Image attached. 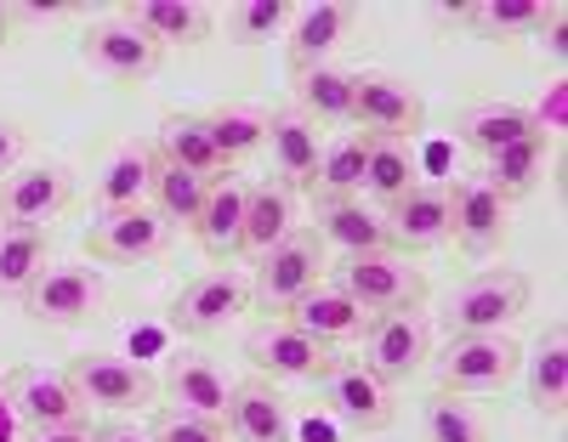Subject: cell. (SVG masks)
Here are the masks:
<instances>
[{"instance_id": "obj_48", "label": "cell", "mask_w": 568, "mask_h": 442, "mask_svg": "<svg viewBox=\"0 0 568 442\" xmlns=\"http://www.w3.org/2000/svg\"><path fill=\"white\" fill-rule=\"evenodd\" d=\"M12 420H18V414H12V403H7V386H0V442H18V436H12Z\"/></svg>"}, {"instance_id": "obj_44", "label": "cell", "mask_w": 568, "mask_h": 442, "mask_svg": "<svg viewBox=\"0 0 568 442\" xmlns=\"http://www.w3.org/2000/svg\"><path fill=\"white\" fill-rule=\"evenodd\" d=\"M540 45H546V52L562 63V52H568V18H562V7H546V18H540Z\"/></svg>"}, {"instance_id": "obj_1", "label": "cell", "mask_w": 568, "mask_h": 442, "mask_svg": "<svg viewBox=\"0 0 568 442\" xmlns=\"http://www.w3.org/2000/svg\"><path fill=\"white\" fill-rule=\"evenodd\" d=\"M529 301H535L529 273L489 267V273H471L466 284L449 289L444 323H449V335H506L517 318L529 312Z\"/></svg>"}, {"instance_id": "obj_47", "label": "cell", "mask_w": 568, "mask_h": 442, "mask_svg": "<svg viewBox=\"0 0 568 442\" xmlns=\"http://www.w3.org/2000/svg\"><path fill=\"white\" fill-rule=\"evenodd\" d=\"M98 442H154V431H149V425H125V420H120V425H103V431H98Z\"/></svg>"}, {"instance_id": "obj_40", "label": "cell", "mask_w": 568, "mask_h": 442, "mask_svg": "<svg viewBox=\"0 0 568 442\" xmlns=\"http://www.w3.org/2000/svg\"><path fill=\"white\" fill-rule=\"evenodd\" d=\"M420 431H426V442H489L484 414L471 403H460V398H449V391H438V398L426 403Z\"/></svg>"}, {"instance_id": "obj_34", "label": "cell", "mask_w": 568, "mask_h": 442, "mask_svg": "<svg viewBox=\"0 0 568 442\" xmlns=\"http://www.w3.org/2000/svg\"><path fill=\"white\" fill-rule=\"evenodd\" d=\"M296 205H291V187H278V182H262L251 187V205H245V233H240V250L251 256H267L278 238H291L296 227Z\"/></svg>"}, {"instance_id": "obj_36", "label": "cell", "mask_w": 568, "mask_h": 442, "mask_svg": "<svg viewBox=\"0 0 568 442\" xmlns=\"http://www.w3.org/2000/svg\"><path fill=\"white\" fill-rule=\"evenodd\" d=\"M211 142H216V154L233 165V160H245L256 154V147H267V109H251V103H222L211 114H200Z\"/></svg>"}, {"instance_id": "obj_23", "label": "cell", "mask_w": 568, "mask_h": 442, "mask_svg": "<svg viewBox=\"0 0 568 442\" xmlns=\"http://www.w3.org/2000/svg\"><path fill=\"white\" fill-rule=\"evenodd\" d=\"M154 154H160V165L194 171V176H205V182L233 176V165L216 154V142H211V131H205L200 114H171V120L160 125V136H154Z\"/></svg>"}, {"instance_id": "obj_5", "label": "cell", "mask_w": 568, "mask_h": 442, "mask_svg": "<svg viewBox=\"0 0 568 442\" xmlns=\"http://www.w3.org/2000/svg\"><path fill=\"white\" fill-rule=\"evenodd\" d=\"M353 125L364 136L415 142V131L426 125V103L409 80H398L387 69H364V74H353Z\"/></svg>"}, {"instance_id": "obj_4", "label": "cell", "mask_w": 568, "mask_h": 442, "mask_svg": "<svg viewBox=\"0 0 568 442\" xmlns=\"http://www.w3.org/2000/svg\"><path fill=\"white\" fill-rule=\"evenodd\" d=\"M324 273V244L318 233H291V238H278L267 256H256V284H251V301L267 307V312H291L302 295Z\"/></svg>"}, {"instance_id": "obj_22", "label": "cell", "mask_w": 568, "mask_h": 442, "mask_svg": "<svg viewBox=\"0 0 568 442\" xmlns=\"http://www.w3.org/2000/svg\"><path fill=\"white\" fill-rule=\"evenodd\" d=\"M120 18L136 23L160 52L165 45H205L211 40V7H200V0H136Z\"/></svg>"}, {"instance_id": "obj_35", "label": "cell", "mask_w": 568, "mask_h": 442, "mask_svg": "<svg viewBox=\"0 0 568 442\" xmlns=\"http://www.w3.org/2000/svg\"><path fill=\"white\" fill-rule=\"evenodd\" d=\"M45 233H29V227H0V301H23L29 284L52 267L45 261Z\"/></svg>"}, {"instance_id": "obj_28", "label": "cell", "mask_w": 568, "mask_h": 442, "mask_svg": "<svg viewBox=\"0 0 568 442\" xmlns=\"http://www.w3.org/2000/svg\"><path fill=\"white\" fill-rule=\"evenodd\" d=\"M245 205H251V182H240V176H222V182H211V193H205V210H200V222H194V238L205 244L211 256L240 250V233H245Z\"/></svg>"}, {"instance_id": "obj_9", "label": "cell", "mask_w": 568, "mask_h": 442, "mask_svg": "<svg viewBox=\"0 0 568 442\" xmlns=\"http://www.w3.org/2000/svg\"><path fill=\"white\" fill-rule=\"evenodd\" d=\"M382 222H387V244L398 256L438 250L449 238V222H455V193L444 182H415L398 205L382 210Z\"/></svg>"}, {"instance_id": "obj_43", "label": "cell", "mask_w": 568, "mask_h": 442, "mask_svg": "<svg viewBox=\"0 0 568 442\" xmlns=\"http://www.w3.org/2000/svg\"><path fill=\"white\" fill-rule=\"evenodd\" d=\"M7 12H12V23H18V18H23V23H52V18H69L63 0H7Z\"/></svg>"}, {"instance_id": "obj_29", "label": "cell", "mask_w": 568, "mask_h": 442, "mask_svg": "<svg viewBox=\"0 0 568 442\" xmlns=\"http://www.w3.org/2000/svg\"><path fill=\"white\" fill-rule=\"evenodd\" d=\"M420 182V165H415V142H398V136H369V160H364V199L375 205H398L404 193Z\"/></svg>"}, {"instance_id": "obj_17", "label": "cell", "mask_w": 568, "mask_h": 442, "mask_svg": "<svg viewBox=\"0 0 568 442\" xmlns=\"http://www.w3.org/2000/svg\"><path fill=\"white\" fill-rule=\"evenodd\" d=\"M455 193V222H449V238L460 244L466 256H489L506 244V227H511V205L500 199V193L484 182V176H471Z\"/></svg>"}, {"instance_id": "obj_39", "label": "cell", "mask_w": 568, "mask_h": 442, "mask_svg": "<svg viewBox=\"0 0 568 442\" xmlns=\"http://www.w3.org/2000/svg\"><path fill=\"white\" fill-rule=\"evenodd\" d=\"M291 0H240V7H227V40L233 45H267L291 29Z\"/></svg>"}, {"instance_id": "obj_42", "label": "cell", "mask_w": 568, "mask_h": 442, "mask_svg": "<svg viewBox=\"0 0 568 442\" xmlns=\"http://www.w3.org/2000/svg\"><path fill=\"white\" fill-rule=\"evenodd\" d=\"M529 125H535V136H562L568 131V80L557 74L540 96H535V109H529Z\"/></svg>"}, {"instance_id": "obj_19", "label": "cell", "mask_w": 568, "mask_h": 442, "mask_svg": "<svg viewBox=\"0 0 568 442\" xmlns=\"http://www.w3.org/2000/svg\"><path fill=\"white\" fill-rule=\"evenodd\" d=\"M233 442H291V409L267 380H240L222 414Z\"/></svg>"}, {"instance_id": "obj_37", "label": "cell", "mask_w": 568, "mask_h": 442, "mask_svg": "<svg viewBox=\"0 0 568 442\" xmlns=\"http://www.w3.org/2000/svg\"><path fill=\"white\" fill-rule=\"evenodd\" d=\"M455 18L466 29H478L484 40H506V34H535L546 7L540 0H478V7H460Z\"/></svg>"}, {"instance_id": "obj_16", "label": "cell", "mask_w": 568, "mask_h": 442, "mask_svg": "<svg viewBox=\"0 0 568 442\" xmlns=\"http://www.w3.org/2000/svg\"><path fill=\"white\" fill-rule=\"evenodd\" d=\"M7 403H12V414H18L29 431H52V425L85 420L80 391L69 386V374H52V369H12Z\"/></svg>"}, {"instance_id": "obj_8", "label": "cell", "mask_w": 568, "mask_h": 442, "mask_svg": "<svg viewBox=\"0 0 568 442\" xmlns=\"http://www.w3.org/2000/svg\"><path fill=\"white\" fill-rule=\"evenodd\" d=\"M74 199L69 165H18L0 182V227H29L45 233V222H58Z\"/></svg>"}, {"instance_id": "obj_11", "label": "cell", "mask_w": 568, "mask_h": 442, "mask_svg": "<svg viewBox=\"0 0 568 442\" xmlns=\"http://www.w3.org/2000/svg\"><path fill=\"white\" fill-rule=\"evenodd\" d=\"M171 244V222L154 210V205H131V210H103L98 222H91V238L85 250L98 261H154L165 256Z\"/></svg>"}, {"instance_id": "obj_18", "label": "cell", "mask_w": 568, "mask_h": 442, "mask_svg": "<svg viewBox=\"0 0 568 442\" xmlns=\"http://www.w3.org/2000/svg\"><path fill=\"white\" fill-rule=\"evenodd\" d=\"M284 323L302 329L307 340H318V347H342V340H358L369 329V312L353 301V295H342L336 284H313L302 301L284 312Z\"/></svg>"}, {"instance_id": "obj_13", "label": "cell", "mask_w": 568, "mask_h": 442, "mask_svg": "<svg viewBox=\"0 0 568 442\" xmlns=\"http://www.w3.org/2000/svg\"><path fill=\"white\" fill-rule=\"evenodd\" d=\"M245 307H251V284L233 273V267H211V273H200L194 284L176 295L171 323L182 335H216V329H227L233 318H240Z\"/></svg>"}, {"instance_id": "obj_27", "label": "cell", "mask_w": 568, "mask_h": 442, "mask_svg": "<svg viewBox=\"0 0 568 442\" xmlns=\"http://www.w3.org/2000/svg\"><path fill=\"white\" fill-rule=\"evenodd\" d=\"M296 114H307L313 125H353V69L342 63L296 69Z\"/></svg>"}, {"instance_id": "obj_12", "label": "cell", "mask_w": 568, "mask_h": 442, "mask_svg": "<svg viewBox=\"0 0 568 442\" xmlns=\"http://www.w3.org/2000/svg\"><path fill=\"white\" fill-rule=\"evenodd\" d=\"M80 52H85L91 69H98L103 80H114V85H136V80H149L160 69V45L142 34L136 23H125V18L91 23L85 40H80Z\"/></svg>"}, {"instance_id": "obj_6", "label": "cell", "mask_w": 568, "mask_h": 442, "mask_svg": "<svg viewBox=\"0 0 568 442\" xmlns=\"http://www.w3.org/2000/svg\"><path fill=\"white\" fill-rule=\"evenodd\" d=\"M69 386L80 391V403H98V409H114V414H131V409H149L160 398V380L131 363V358H114V352H85L69 363Z\"/></svg>"}, {"instance_id": "obj_14", "label": "cell", "mask_w": 568, "mask_h": 442, "mask_svg": "<svg viewBox=\"0 0 568 442\" xmlns=\"http://www.w3.org/2000/svg\"><path fill=\"white\" fill-rule=\"evenodd\" d=\"M318 391H324V403H329V414H336L347 431H387L393 425V386H382L364 363H329V374L318 380Z\"/></svg>"}, {"instance_id": "obj_10", "label": "cell", "mask_w": 568, "mask_h": 442, "mask_svg": "<svg viewBox=\"0 0 568 442\" xmlns=\"http://www.w3.org/2000/svg\"><path fill=\"white\" fill-rule=\"evenodd\" d=\"M98 307H103V278L91 267H45L23 295V312L34 323H52V329H74Z\"/></svg>"}, {"instance_id": "obj_49", "label": "cell", "mask_w": 568, "mask_h": 442, "mask_svg": "<svg viewBox=\"0 0 568 442\" xmlns=\"http://www.w3.org/2000/svg\"><path fill=\"white\" fill-rule=\"evenodd\" d=\"M7 40H12V12L0 7V45H7Z\"/></svg>"}, {"instance_id": "obj_21", "label": "cell", "mask_w": 568, "mask_h": 442, "mask_svg": "<svg viewBox=\"0 0 568 442\" xmlns=\"http://www.w3.org/2000/svg\"><path fill=\"white\" fill-rule=\"evenodd\" d=\"M358 23V7H347V0H318V7L296 12L291 18V34H284V45H291V63L296 69H313V63H329V52L353 34Z\"/></svg>"}, {"instance_id": "obj_7", "label": "cell", "mask_w": 568, "mask_h": 442, "mask_svg": "<svg viewBox=\"0 0 568 442\" xmlns=\"http://www.w3.org/2000/svg\"><path fill=\"white\" fill-rule=\"evenodd\" d=\"M426 358H433V323L420 312H382L364 329V369L382 386H404Z\"/></svg>"}, {"instance_id": "obj_3", "label": "cell", "mask_w": 568, "mask_h": 442, "mask_svg": "<svg viewBox=\"0 0 568 442\" xmlns=\"http://www.w3.org/2000/svg\"><path fill=\"white\" fill-rule=\"evenodd\" d=\"M517 369H524V347L511 335H449L444 352H433L438 391H449V398L500 391Z\"/></svg>"}, {"instance_id": "obj_32", "label": "cell", "mask_w": 568, "mask_h": 442, "mask_svg": "<svg viewBox=\"0 0 568 442\" xmlns=\"http://www.w3.org/2000/svg\"><path fill=\"white\" fill-rule=\"evenodd\" d=\"M540 176H546V136H524V142H511V147H500V154L484 160V182L506 205L529 199V193L540 187Z\"/></svg>"}, {"instance_id": "obj_26", "label": "cell", "mask_w": 568, "mask_h": 442, "mask_svg": "<svg viewBox=\"0 0 568 442\" xmlns=\"http://www.w3.org/2000/svg\"><path fill=\"white\" fill-rule=\"evenodd\" d=\"M318 244H329V250H342V256L393 250V244H387V222H382V210H369L364 199L318 205Z\"/></svg>"}, {"instance_id": "obj_24", "label": "cell", "mask_w": 568, "mask_h": 442, "mask_svg": "<svg viewBox=\"0 0 568 442\" xmlns=\"http://www.w3.org/2000/svg\"><path fill=\"white\" fill-rule=\"evenodd\" d=\"M154 171H160L154 142H125V147H114V160H109V165H103V176H98V210H131V205H149V193H154Z\"/></svg>"}, {"instance_id": "obj_41", "label": "cell", "mask_w": 568, "mask_h": 442, "mask_svg": "<svg viewBox=\"0 0 568 442\" xmlns=\"http://www.w3.org/2000/svg\"><path fill=\"white\" fill-rule=\"evenodd\" d=\"M149 431H154V442H227V425L222 420L187 414V409H165Z\"/></svg>"}, {"instance_id": "obj_31", "label": "cell", "mask_w": 568, "mask_h": 442, "mask_svg": "<svg viewBox=\"0 0 568 442\" xmlns=\"http://www.w3.org/2000/svg\"><path fill=\"white\" fill-rule=\"evenodd\" d=\"M455 131H460V142H466V147H478L484 160H489V154H500V147H511V142L535 136V125H529V109H524V103H471V109L455 120Z\"/></svg>"}, {"instance_id": "obj_33", "label": "cell", "mask_w": 568, "mask_h": 442, "mask_svg": "<svg viewBox=\"0 0 568 442\" xmlns=\"http://www.w3.org/2000/svg\"><path fill=\"white\" fill-rule=\"evenodd\" d=\"M529 398L546 420H562V409H568V329L562 323H551L540 335V347L529 358Z\"/></svg>"}, {"instance_id": "obj_2", "label": "cell", "mask_w": 568, "mask_h": 442, "mask_svg": "<svg viewBox=\"0 0 568 442\" xmlns=\"http://www.w3.org/2000/svg\"><path fill=\"white\" fill-rule=\"evenodd\" d=\"M336 289L353 295L369 318H382V312H420L426 273L409 256H398V250H364V256H342Z\"/></svg>"}, {"instance_id": "obj_30", "label": "cell", "mask_w": 568, "mask_h": 442, "mask_svg": "<svg viewBox=\"0 0 568 442\" xmlns=\"http://www.w3.org/2000/svg\"><path fill=\"white\" fill-rule=\"evenodd\" d=\"M171 409H187V414H205V420H222L227 414V398H233V380L211 363V358H176L171 363Z\"/></svg>"}, {"instance_id": "obj_45", "label": "cell", "mask_w": 568, "mask_h": 442, "mask_svg": "<svg viewBox=\"0 0 568 442\" xmlns=\"http://www.w3.org/2000/svg\"><path fill=\"white\" fill-rule=\"evenodd\" d=\"M23 165V131L18 125H0V182Z\"/></svg>"}, {"instance_id": "obj_25", "label": "cell", "mask_w": 568, "mask_h": 442, "mask_svg": "<svg viewBox=\"0 0 568 442\" xmlns=\"http://www.w3.org/2000/svg\"><path fill=\"white\" fill-rule=\"evenodd\" d=\"M364 160H369V136L364 131H342L336 142H324L318 171L307 182V193L318 205H336V199H364Z\"/></svg>"}, {"instance_id": "obj_38", "label": "cell", "mask_w": 568, "mask_h": 442, "mask_svg": "<svg viewBox=\"0 0 568 442\" xmlns=\"http://www.w3.org/2000/svg\"><path fill=\"white\" fill-rule=\"evenodd\" d=\"M205 193H211V182H205V176L176 171V165H160V171H154V193H149V205H154L171 227H176V222L194 227V222H200V210H205Z\"/></svg>"}, {"instance_id": "obj_46", "label": "cell", "mask_w": 568, "mask_h": 442, "mask_svg": "<svg viewBox=\"0 0 568 442\" xmlns=\"http://www.w3.org/2000/svg\"><path fill=\"white\" fill-rule=\"evenodd\" d=\"M23 442H98L91 420H74V425H52V431H29Z\"/></svg>"}, {"instance_id": "obj_20", "label": "cell", "mask_w": 568, "mask_h": 442, "mask_svg": "<svg viewBox=\"0 0 568 442\" xmlns=\"http://www.w3.org/2000/svg\"><path fill=\"white\" fill-rule=\"evenodd\" d=\"M267 147H273V171H278V187H307L313 171H318V125L296 109H273L267 114Z\"/></svg>"}, {"instance_id": "obj_15", "label": "cell", "mask_w": 568, "mask_h": 442, "mask_svg": "<svg viewBox=\"0 0 568 442\" xmlns=\"http://www.w3.org/2000/svg\"><path fill=\"white\" fill-rule=\"evenodd\" d=\"M245 358L262 369V374H273V380H324L329 374V347H318V340H307L302 329H291V323H256L251 335H245Z\"/></svg>"}]
</instances>
